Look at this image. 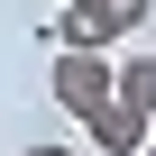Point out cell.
Here are the masks:
<instances>
[{
  "mask_svg": "<svg viewBox=\"0 0 156 156\" xmlns=\"http://www.w3.org/2000/svg\"><path fill=\"white\" fill-rule=\"evenodd\" d=\"M83 129H92V147H101V156H147V129H156V119H147V110H129V101H101Z\"/></svg>",
  "mask_w": 156,
  "mask_h": 156,
  "instance_id": "cell-3",
  "label": "cell"
},
{
  "mask_svg": "<svg viewBox=\"0 0 156 156\" xmlns=\"http://www.w3.org/2000/svg\"><path fill=\"white\" fill-rule=\"evenodd\" d=\"M147 156H156V129H147Z\"/></svg>",
  "mask_w": 156,
  "mask_h": 156,
  "instance_id": "cell-6",
  "label": "cell"
},
{
  "mask_svg": "<svg viewBox=\"0 0 156 156\" xmlns=\"http://www.w3.org/2000/svg\"><path fill=\"white\" fill-rule=\"evenodd\" d=\"M46 92H55L73 119H92V110L119 92V64H110V55H55V83H46Z\"/></svg>",
  "mask_w": 156,
  "mask_h": 156,
  "instance_id": "cell-2",
  "label": "cell"
},
{
  "mask_svg": "<svg viewBox=\"0 0 156 156\" xmlns=\"http://www.w3.org/2000/svg\"><path fill=\"white\" fill-rule=\"evenodd\" d=\"M55 9H64V0H55Z\"/></svg>",
  "mask_w": 156,
  "mask_h": 156,
  "instance_id": "cell-7",
  "label": "cell"
},
{
  "mask_svg": "<svg viewBox=\"0 0 156 156\" xmlns=\"http://www.w3.org/2000/svg\"><path fill=\"white\" fill-rule=\"evenodd\" d=\"M28 156H73V147H28Z\"/></svg>",
  "mask_w": 156,
  "mask_h": 156,
  "instance_id": "cell-5",
  "label": "cell"
},
{
  "mask_svg": "<svg viewBox=\"0 0 156 156\" xmlns=\"http://www.w3.org/2000/svg\"><path fill=\"white\" fill-rule=\"evenodd\" d=\"M129 28H147V0H64L55 9V55H110Z\"/></svg>",
  "mask_w": 156,
  "mask_h": 156,
  "instance_id": "cell-1",
  "label": "cell"
},
{
  "mask_svg": "<svg viewBox=\"0 0 156 156\" xmlns=\"http://www.w3.org/2000/svg\"><path fill=\"white\" fill-rule=\"evenodd\" d=\"M110 101H129V110L156 119V55H129V64H119V92H110Z\"/></svg>",
  "mask_w": 156,
  "mask_h": 156,
  "instance_id": "cell-4",
  "label": "cell"
}]
</instances>
